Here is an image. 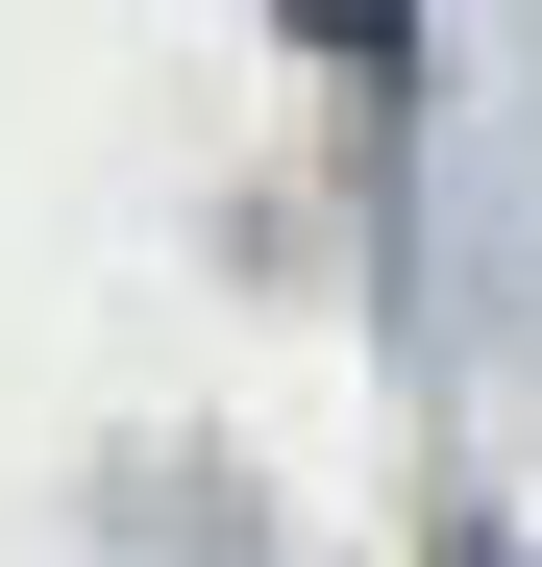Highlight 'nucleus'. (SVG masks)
I'll return each instance as SVG.
<instances>
[{
    "instance_id": "nucleus-1",
    "label": "nucleus",
    "mask_w": 542,
    "mask_h": 567,
    "mask_svg": "<svg viewBox=\"0 0 542 567\" xmlns=\"http://www.w3.org/2000/svg\"><path fill=\"white\" fill-rule=\"evenodd\" d=\"M296 25H321L345 74H395V50H419V0H296Z\"/></svg>"
}]
</instances>
